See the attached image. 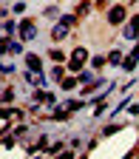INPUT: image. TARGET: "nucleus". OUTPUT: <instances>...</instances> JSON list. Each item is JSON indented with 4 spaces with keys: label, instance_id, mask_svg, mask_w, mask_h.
Here are the masks:
<instances>
[{
    "label": "nucleus",
    "instance_id": "obj_1",
    "mask_svg": "<svg viewBox=\"0 0 139 159\" xmlns=\"http://www.w3.org/2000/svg\"><path fill=\"white\" fill-rule=\"evenodd\" d=\"M23 51V43H14V40H3V43H0V54H20Z\"/></svg>",
    "mask_w": 139,
    "mask_h": 159
},
{
    "label": "nucleus",
    "instance_id": "obj_2",
    "mask_svg": "<svg viewBox=\"0 0 139 159\" xmlns=\"http://www.w3.org/2000/svg\"><path fill=\"white\" fill-rule=\"evenodd\" d=\"M20 37H23V40H34L37 37V26L29 23V20H23V23H20Z\"/></svg>",
    "mask_w": 139,
    "mask_h": 159
},
{
    "label": "nucleus",
    "instance_id": "obj_3",
    "mask_svg": "<svg viewBox=\"0 0 139 159\" xmlns=\"http://www.w3.org/2000/svg\"><path fill=\"white\" fill-rule=\"evenodd\" d=\"M85 57H88V51H85V48H77V51H74V57H71V66H68V68H71V71H77V68H83V63H85Z\"/></svg>",
    "mask_w": 139,
    "mask_h": 159
},
{
    "label": "nucleus",
    "instance_id": "obj_4",
    "mask_svg": "<svg viewBox=\"0 0 139 159\" xmlns=\"http://www.w3.org/2000/svg\"><path fill=\"white\" fill-rule=\"evenodd\" d=\"M122 34H125L128 40L139 34V17H133V20H131V26H125V31H122Z\"/></svg>",
    "mask_w": 139,
    "mask_h": 159
},
{
    "label": "nucleus",
    "instance_id": "obj_5",
    "mask_svg": "<svg viewBox=\"0 0 139 159\" xmlns=\"http://www.w3.org/2000/svg\"><path fill=\"white\" fill-rule=\"evenodd\" d=\"M122 17H125V9H122V6L111 9V14H108V20H111V23H119V20H122Z\"/></svg>",
    "mask_w": 139,
    "mask_h": 159
},
{
    "label": "nucleus",
    "instance_id": "obj_6",
    "mask_svg": "<svg viewBox=\"0 0 139 159\" xmlns=\"http://www.w3.org/2000/svg\"><path fill=\"white\" fill-rule=\"evenodd\" d=\"M136 60H139V46L133 48V54L125 60V71H133V66H136Z\"/></svg>",
    "mask_w": 139,
    "mask_h": 159
},
{
    "label": "nucleus",
    "instance_id": "obj_7",
    "mask_svg": "<svg viewBox=\"0 0 139 159\" xmlns=\"http://www.w3.org/2000/svg\"><path fill=\"white\" fill-rule=\"evenodd\" d=\"M26 66H29L31 71H40V57H34V54H26Z\"/></svg>",
    "mask_w": 139,
    "mask_h": 159
},
{
    "label": "nucleus",
    "instance_id": "obj_8",
    "mask_svg": "<svg viewBox=\"0 0 139 159\" xmlns=\"http://www.w3.org/2000/svg\"><path fill=\"white\" fill-rule=\"evenodd\" d=\"M65 31H68V26H65V23H60L57 29H51V37H54V40H60V37H65Z\"/></svg>",
    "mask_w": 139,
    "mask_h": 159
},
{
    "label": "nucleus",
    "instance_id": "obj_9",
    "mask_svg": "<svg viewBox=\"0 0 139 159\" xmlns=\"http://www.w3.org/2000/svg\"><path fill=\"white\" fill-rule=\"evenodd\" d=\"M14 29H17V23H14V20H9V23H3V31H6V34H14Z\"/></svg>",
    "mask_w": 139,
    "mask_h": 159
},
{
    "label": "nucleus",
    "instance_id": "obj_10",
    "mask_svg": "<svg viewBox=\"0 0 139 159\" xmlns=\"http://www.w3.org/2000/svg\"><path fill=\"white\" fill-rule=\"evenodd\" d=\"M91 66H94V68H102V66H105V57H102V54L94 57V60H91Z\"/></svg>",
    "mask_w": 139,
    "mask_h": 159
},
{
    "label": "nucleus",
    "instance_id": "obj_11",
    "mask_svg": "<svg viewBox=\"0 0 139 159\" xmlns=\"http://www.w3.org/2000/svg\"><path fill=\"white\" fill-rule=\"evenodd\" d=\"M60 23H65V26H68V29H71V26H74V23H77V20H74V14H65V17H63V20H60Z\"/></svg>",
    "mask_w": 139,
    "mask_h": 159
},
{
    "label": "nucleus",
    "instance_id": "obj_12",
    "mask_svg": "<svg viewBox=\"0 0 139 159\" xmlns=\"http://www.w3.org/2000/svg\"><path fill=\"white\" fill-rule=\"evenodd\" d=\"M0 99H3V102H11V99H14V91H3V94H0Z\"/></svg>",
    "mask_w": 139,
    "mask_h": 159
},
{
    "label": "nucleus",
    "instance_id": "obj_13",
    "mask_svg": "<svg viewBox=\"0 0 139 159\" xmlns=\"http://www.w3.org/2000/svg\"><path fill=\"white\" fill-rule=\"evenodd\" d=\"M11 114H17L14 108H0V119H6V116H11Z\"/></svg>",
    "mask_w": 139,
    "mask_h": 159
},
{
    "label": "nucleus",
    "instance_id": "obj_14",
    "mask_svg": "<svg viewBox=\"0 0 139 159\" xmlns=\"http://www.w3.org/2000/svg\"><path fill=\"white\" fill-rule=\"evenodd\" d=\"M116 131H119V125H108V128H105L102 134H105V136H111V134H116Z\"/></svg>",
    "mask_w": 139,
    "mask_h": 159
},
{
    "label": "nucleus",
    "instance_id": "obj_15",
    "mask_svg": "<svg viewBox=\"0 0 139 159\" xmlns=\"http://www.w3.org/2000/svg\"><path fill=\"white\" fill-rule=\"evenodd\" d=\"M108 60H111V63H119V60H122V54H119V51H111V57H108Z\"/></svg>",
    "mask_w": 139,
    "mask_h": 159
}]
</instances>
